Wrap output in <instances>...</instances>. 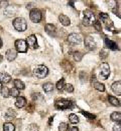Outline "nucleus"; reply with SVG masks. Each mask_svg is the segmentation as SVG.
Here are the masks:
<instances>
[{
	"instance_id": "obj_1",
	"label": "nucleus",
	"mask_w": 121,
	"mask_h": 131,
	"mask_svg": "<svg viewBox=\"0 0 121 131\" xmlns=\"http://www.w3.org/2000/svg\"><path fill=\"white\" fill-rule=\"evenodd\" d=\"M13 26L14 28L19 31V32H23L25 31L27 28V23L25 21V19L22 18V17H17L13 20Z\"/></svg>"
},
{
	"instance_id": "obj_2",
	"label": "nucleus",
	"mask_w": 121,
	"mask_h": 131,
	"mask_svg": "<svg viewBox=\"0 0 121 131\" xmlns=\"http://www.w3.org/2000/svg\"><path fill=\"white\" fill-rule=\"evenodd\" d=\"M55 106H56V108L60 109V110L69 109V108H72L73 102L71 100H68V99H59L56 101Z\"/></svg>"
},
{
	"instance_id": "obj_3",
	"label": "nucleus",
	"mask_w": 121,
	"mask_h": 131,
	"mask_svg": "<svg viewBox=\"0 0 121 131\" xmlns=\"http://www.w3.org/2000/svg\"><path fill=\"white\" fill-rule=\"evenodd\" d=\"M33 73L38 78L41 79V78H44L48 74V69L46 66H44V65H39V66H36L34 68Z\"/></svg>"
},
{
	"instance_id": "obj_4",
	"label": "nucleus",
	"mask_w": 121,
	"mask_h": 131,
	"mask_svg": "<svg viewBox=\"0 0 121 131\" xmlns=\"http://www.w3.org/2000/svg\"><path fill=\"white\" fill-rule=\"evenodd\" d=\"M95 22V16L90 10H86L84 12V18H83V24L86 26L93 25Z\"/></svg>"
},
{
	"instance_id": "obj_5",
	"label": "nucleus",
	"mask_w": 121,
	"mask_h": 131,
	"mask_svg": "<svg viewBox=\"0 0 121 131\" xmlns=\"http://www.w3.org/2000/svg\"><path fill=\"white\" fill-rule=\"evenodd\" d=\"M109 74H110V67H109L108 63H102L99 70V77L103 80H106Z\"/></svg>"
},
{
	"instance_id": "obj_6",
	"label": "nucleus",
	"mask_w": 121,
	"mask_h": 131,
	"mask_svg": "<svg viewBox=\"0 0 121 131\" xmlns=\"http://www.w3.org/2000/svg\"><path fill=\"white\" fill-rule=\"evenodd\" d=\"M29 18L32 22L39 23L41 20V12L39 9H32L29 13Z\"/></svg>"
},
{
	"instance_id": "obj_7",
	"label": "nucleus",
	"mask_w": 121,
	"mask_h": 131,
	"mask_svg": "<svg viewBox=\"0 0 121 131\" xmlns=\"http://www.w3.org/2000/svg\"><path fill=\"white\" fill-rule=\"evenodd\" d=\"M68 41L72 45H77V44H80L82 42V37H81L80 34L72 33V34H70L68 36Z\"/></svg>"
},
{
	"instance_id": "obj_8",
	"label": "nucleus",
	"mask_w": 121,
	"mask_h": 131,
	"mask_svg": "<svg viewBox=\"0 0 121 131\" xmlns=\"http://www.w3.org/2000/svg\"><path fill=\"white\" fill-rule=\"evenodd\" d=\"M15 48L16 51L21 52V53H24V52L27 51V44L26 41L22 40V39H18V40L15 41Z\"/></svg>"
},
{
	"instance_id": "obj_9",
	"label": "nucleus",
	"mask_w": 121,
	"mask_h": 131,
	"mask_svg": "<svg viewBox=\"0 0 121 131\" xmlns=\"http://www.w3.org/2000/svg\"><path fill=\"white\" fill-rule=\"evenodd\" d=\"M26 44L28 46H30L31 48L35 49V48H38L39 47V44H38V41H36V37L35 35H30L27 37V40H26Z\"/></svg>"
},
{
	"instance_id": "obj_10",
	"label": "nucleus",
	"mask_w": 121,
	"mask_h": 131,
	"mask_svg": "<svg viewBox=\"0 0 121 131\" xmlns=\"http://www.w3.org/2000/svg\"><path fill=\"white\" fill-rule=\"evenodd\" d=\"M85 45H86V47L89 50H94L96 48V42H95L94 39L92 37H90V36L85 38Z\"/></svg>"
},
{
	"instance_id": "obj_11",
	"label": "nucleus",
	"mask_w": 121,
	"mask_h": 131,
	"mask_svg": "<svg viewBox=\"0 0 121 131\" xmlns=\"http://www.w3.org/2000/svg\"><path fill=\"white\" fill-rule=\"evenodd\" d=\"M45 31L47 34H50L51 36H56L57 34V27L54 24H46L45 25Z\"/></svg>"
},
{
	"instance_id": "obj_12",
	"label": "nucleus",
	"mask_w": 121,
	"mask_h": 131,
	"mask_svg": "<svg viewBox=\"0 0 121 131\" xmlns=\"http://www.w3.org/2000/svg\"><path fill=\"white\" fill-rule=\"evenodd\" d=\"M17 56V51L14 49H8L6 52V58L8 61H13Z\"/></svg>"
},
{
	"instance_id": "obj_13",
	"label": "nucleus",
	"mask_w": 121,
	"mask_h": 131,
	"mask_svg": "<svg viewBox=\"0 0 121 131\" xmlns=\"http://www.w3.org/2000/svg\"><path fill=\"white\" fill-rule=\"evenodd\" d=\"M15 117H16V112H15L13 109H11V108L7 109V111H6V112H5V114H4V118H5L6 120L14 119Z\"/></svg>"
},
{
	"instance_id": "obj_14",
	"label": "nucleus",
	"mask_w": 121,
	"mask_h": 131,
	"mask_svg": "<svg viewBox=\"0 0 121 131\" xmlns=\"http://www.w3.org/2000/svg\"><path fill=\"white\" fill-rule=\"evenodd\" d=\"M26 104V99L22 96H17L15 100V106L17 108H22Z\"/></svg>"
},
{
	"instance_id": "obj_15",
	"label": "nucleus",
	"mask_w": 121,
	"mask_h": 131,
	"mask_svg": "<svg viewBox=\"0 0 121 131\" xmlns=\"http://www.w3.org/2000/svg\"><path fill=\"white\" fill-rule=\"evenodd\" d=\"M112 90H113V92L116 93L117 95H121V82L120 81H116L112 84L111 86Z\"/></svg>"
},
{
	"instance_id": "obj_16",
	"label": "nucleus",
	"mask_w": 121,
	"mask_h": 131,
	"mask_svg": "<svg viewBox=\"0 0 121 131\" xmlns=\"http://www.w3.org/2000/svg\"><path fill=\"white\" fill-rule=\"evenodd\" d=\"M11 80V76L5 72H0V82L1 83H8L9 81Z\"/></svg>"
},
{
	"instance_id": "obj_17",
	"label": "nucleus",
	"mask_w": 121,
	"mask_h": 131,
	"mask_svg": "<svg viewBox=\"0 0 121 131\" xmlns=\"http://www.w3.org/2000/svg\"><path fill=\"white\" fill-rule=\"evenodd\" d=\"M59 20H60V22L62 23L64 26H69V25L71 24V20H70V18H69L68 16L64 15V14H60V15L59 16Z\"/></svg>"
},
{
	"instance_id": "obj_18",
	"label": "nucleus",
	"mask_w": 121,
	"mask_h": 131,
	"mask_svg": "<svg viewBox=\"0 0 121 131\" xmlns=\"http://www.w3.org/2000/svg\"><path fill=\"white\" fill-rule=\"evenodd\" d=\"M42 89H43L44 92L50 93V92H52V91L54 90V85H53V83H51V82L44 83V84L42 85Z\"/></svg>"
},
{
	"instance_id": "obj_19",
	"label": "nucleus",
	"mask_w": 121,
	"mask_h": 131,
	"mask_svg": "<svg viewBox=\"0 0 121 131\" xmlns=\"http://www.w3.org/2000/svg\"><path fill=\"white\" fill-rule=\"evenodd\" d=\"M110 118L112 121L116 122V123H120V120H121V114L119 112H113L110 116Z\"/></svg>"
},
{
	"instance_id": "obj_20",
	"label": "nucleus",
	"mask_w": 121,
	"mask_h": 131,
	"mask_svg": "<svg viewBox=\"0 0 121 131\" xmlns=\"http://www.w3.org/2000/svg\"><path fill=\"white\" fill-rule=\"evenodd\" d=\"M93 86H94V88H95L96 90L101 91V92H103V91L105 90L104 84H102V83H100V82H98V81H94V82H93Z\"/></svg>"
},
{
	"instance_id": "obj_21",
	"label": "nucleus",
	"mask_w": 121,
	"mask_h": 131,
	"mask_svg": "<svg viewBox=\"0 0 121 131\" xmlns=\"http://www.w3.org/2000/svg\"><path fill=\"white\" fill-rule=\"evenodd\" d=\"M3 131H15V126L10 122H7L3 125Z\"/></svg>"
},
{
	"instance_id": "obj_22",
	"label": "nucleus",
	"mask_w": 121,
	"mask_h": 131,
	"mask_svg": "<svg viewBox=\"0 0 121 131\" xmlns=\"http://www.w3.org/2000/svg\"><path fill=\"white\" fill-rule=\"evenodd\" d=\"M105 43H106L107 47H109L110 49L115 50V49H117V48H118V47H117V44H116L115 42H113V41H111V40H108L107 38L105 39Z\"/></svg>"
},
{
	"instance_id": "obj_23",
	"label": "nucleus",
	"mask_w": 121,
	"mask_h": 131,
	"mask_svg": "<svg viewBox=\"0 0 121 131\" xmlns=\"http://www.w3.org/2000/svg\"><path fill=\"white\" fill-rule=\"evenodd\" d=\"M14 85H15V88L16 89H20V90H23L24 88H25V85H24V83L21 81V80H19V79H16V80H14Z\"/></svg>"
},
{
	"instance_id": "obj_24",
	"label": "nucleus",
	"mask_w": 121,
	"mask_h": 131,
	"mask_svg": "<svg viewBox=\"0 0 121 131\" xmlns=\"http://www.w3.org/2000/svg\"><path fill=\"white\" fill-rule=\"evenodd\" d=\"M108 99H109V102H110L113 106H120V101L116 97H114V96H109Z\"/></svg>"
},
{
	"instance_id": "obj_25",
	"label": "nucleus",
	"mask_w": 121,
	"mask_h": 131,
	"mask_svg": "<svg viewBox=\"0 0 121 131\" xmlns=\"http://www.w3.org/2000/svg\"><path fill=\"white\" fill-rule=\"evenodd\" d=\"M65 79H64V78H60V80H59L58 82H57V89L58 90H60V91H62L64 88H65Z\"/></svg>"
},
{
	"instance_id": "obj_26",
	"label": "nucleus",
	"mask_w": 121,
	"mask_h": 131,
	"mask_svg": "<svg viewBox=\"0 0 121 131\" xmlns=\"http://www.w3.org/2000/svg\"><path fill=\"white\" fill-rule=\"evenodd\" d=\"M69 120H70L71 123L76 124V123L79 122V117H78L76 114H70V116H69Z\"/></svg>"
},
{
	"instance_id": "obj_27",
	"label": "nucleus",
	"mask_w": 121,
	"mask_h": 131,
	"mask_svg": "<svg viewBox=\"0 0 121 131\" xmlns=\"http://www.w3.org/2000/svg\"><path fill=\"white\" fill-rule=\"evenodd\" d=\"M19 94V90L16 89L15 87L14 88H11L9 89V96H12V97H17Z\"/></svg>"
},
{
	"instance_id": "obj_28",
	"label": "nucleus",
	"mask_w": 121,
	"mask_h": 131,
	"mask_svg": "<svg viewBox=\"0 0 121 131\" xmlns=\"http://www.w3.org/2000/svg\"><path fill=\"white\" fill-rule=\"evenodd\" d=\"M73 56H74V59H75L77 62L81 61V60H82V58H83V54L81 53V52H79V51L74 52V54H73Z\"/></svg>"
},
{
	"instance_id": "obj_29",
	"label": "nucleus",
	"mask_w": 121,
	"mask_h": 131,
	"mask_svg": "<svg viewBox=\"0 0 121 131\" xmlns=\"http://www.w3.org/2000/svg\"><path fill=\"white\" fill-rule=\"evenodd\" d=\"M1 94H2V96L3 97H5V98H7V97H9V89L7 88V87H3L2 86V88H1Z\"/></svg>"
},
{
	"instance_id": "obj_30",
	"label": "nucleus",
	"mask_w": 121,
	"mask_h": 131,
	"mask_svg": "<svg viewBox=\"0 0 121 131\" xmlns=\"http://www.w3.org/2000/svg\"><path fill=\"white\" fill-rule=\"evenodd\" d=\"M59 130H60V131H67V130H68V124L65 123V122L60 123V125H59Z\"/></svg>"
},
{
	"instance_id": "obj_31",
	"label": "nucleus",
	"mask_w": 121,
	"mask_h": 131,
	"mask_svg": "<svg viewBox=\"0 0 121 131\" xmlns=\"http://www.w3.org/2000/svg\"><path fill=\"white\" fill-rule=\"evenodd\" d=\"M27 131H39V126L36 124H30L27 127Z\"/></svg>"
},
{
	"instance_id": "obj_32",
	"label": "nucleus",
	"mask_w": 121,
	"mask_h": 131,
	"mask_svg": "<svg viewBox=\"0 0 121 131\" xmlns=\"http://www.w3.org/2000/svg\"><path fill=\"white\" fill-rule=\"evenodd\" d=\"M93 26L96 28V30L97 31H101L102 30V27H101V23L99 22V21H95L94 23H93Z\"/></svg>"
},
{
	"instance_id": "obj_33",
	"label": "nucleus",
	"mask_w": 121,
	"mask_h": 131,
	"mask_svg": "<svg viewBox=\"0 0 121 131\" xmlns=\"http://www.w3.org/2000/svg\"><path fill=\"white\" fill-rule=\"evenodd\" d=\"M65 89H66L67 92H73V91H74V87H73L72 84H66L65 85Z\"/></svg>"
},
{
	"instance_id": "obj_34",
	"label": "nucleus",
	"mask_w": 121,
	"mask_h": 131,
	"mask_svg": "<svg viewBox=\"0 0 121 131\" xmlns=\"http://www.w3.org/2000/svg\"><path fill=\"white\" fill-rule=\"evenodd\" d=\"M107 56H108V52L106 50H101L100 51V58L101 59H105V58H107Z\"/></svg>"
},
{
	"instance_id": "obj_35",
	"label": "nucleus",
	"mask_w": 121,
	"mask_h": 131,
	"mask_svg": "<svg viewBox=\"0 0 121 131\" xmlns=\"http://www.w3.org/2000/svg\"><path fill=\"white\" fill-rule=\"evenodd\" d=\"M82 113H83L84 115H86L89 119H95V115H93V114H90V113H88V112H84V111H82Z\"/></svg>"
},
{
	"instance_id": "obj_36",
	"label": "nucleus",
	"mask_w": 121,
	"mask_h": 131,
	"mask_svg": "<svg viewBox=\"0 0 121 131\" xmlns=\"http://www.w3.org/2000/svg\"><path fill=\"white\" fill-rule=\"evenodd\" d=\"M100 18L102 20L106 21L107 19H109V16H108V14H106V13H100Z\"/></svg>"
},
{
	"instance_id": "obj_37",
	"label": "nucleus",
	"mask_w": 121,
	"mask_h": 131,
	"mask_svg": "<svg viewBox=\"0 0 121 131\" xmlns=\"http://www.w3.org/2000/svg\"><path fill=\"white\" fill-rule=\"evenodd\" d=\"M113 131H121V125H120V123H117L116 125L113 126Z\"/></svg>"
},
{
	"instance_id": "obj_38",
	"label": "nucleus",
	"mask_w": 121,
	"mask_h": 131,
	"mask_svg": "<svg viewBox=\"0 0 121 131\" xmlns=\"http://www.w3.org/2000/svg\"><path fill=\"white\" fill-rule=\"evenodd\" d=\"M69 131H79V129L77 127H75V126H72V127L69 128Z\"/></svg>"
},
{
	"instance_id": "obj_39",
	"label": "nucleus",
	"mask_w": 121,
	"mask_h": 131,
	"mask_svg": "<svg viewBox=\"0 0 121 131\" xmlns=\"http://www.w3.org/2000/svg\"><path fill=\"white\" fill-rule=\"evenodd\" d=\"M1 46H2V40H1V38H0V48H1Z\"/></svg>"
},
{
	"instance_id": "obj_40",
	"label": "nucleus",
	"mask_w": 121,
	"mask_h": 131,
	"mask_svg": "<svg viewBox=\"0 0 121 131\" xmlns=\"http://www.w3.org/2000/svg\"><path fill=\"white\" fill-rule=\"evenodd\" d=\"M1 61H2V56L0 55V62H1Z\"/></svg>"
},
{
	"instance_id": "obj_41",
	"label": "nucleus",
	"mask_w": 121,
	"mask_h": 131,
	"mask_svg": "<svg viewBox=\"0 0 121 131\" xmlns=\"http://www.w3.org/2000/svg\"><path fill=\"white\" fill-rule=\"evenodd\" d=\"M1 88H2V83L0 82V89H1Z\"/></svg>"
}]
</instances>
